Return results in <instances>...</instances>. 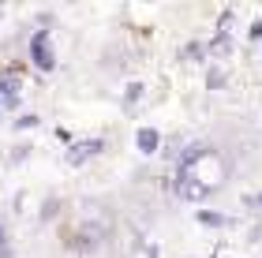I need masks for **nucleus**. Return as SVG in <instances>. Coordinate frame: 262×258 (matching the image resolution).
I'll return each instance as SVG.
<instances>
[{"label": "nucleus", "mask_w": 262, "mask_h": 258, "mask_svg": "<svg viewBox=\"0 0 262 258\" xmlns=\"http://www.w3.org/2000/svg\"><path fill=\"white\" fill-rule=\"evenodd\" d=\"M30 60L41 67V72H53L56 67V53H53V45H49V30H38L30 38Z\"/></svg>", "instance_id": "1"}, {"label": "nucleus", "mask_w": 262, "mask_h": 258, "mask_svg": "<svg viewBox=\"0 0 262 258\" xmlns=\"http://www.w3.org/2000/svg\"><path fill=\"white\" fill-rule=\"evenodd\" d=\"M101 240H105V225H82L75 232V240H68V247L79 251V254H90V251L101 247Z\"/></svg>", "instance_id": "2"}, {"label": "nucleus", "mask_w": 262, "mask_h": 258, "mask_svg": "<svg viewBox=\"0 0 262 258\" xmlns=\"http://www.w3.org/2000/svg\"><path fill=\"white\" fill-rule=\"evenodd\" d=\"M176 195L187 198V202H202V198L210 195V183H202L195 172H180L176 176Z\"/></svg>", "instance_id": "3"}, {"label": "nucleus", "mask_w": 262, "mask_h": 258, "mask_svg": "<svg viewBox=\"0 0 262 258\" xmlns=\"http://www.w3.org/2000/svg\"><path fill=\"white\" fill-rule=\"evenodd\" d=\"M19 86H23V72L19 67H8V72L0 75V105L15 109L19 105Z\"/></svg>", "instance_id": "4"}, {"label": "nucleus", "mask_w": 262, "mask_h": 258, "mask_svg": "<svg viewBox=\"0 0 262 258\" xmlns=\"http://www.w3.org/2000/svg\"><path fill=\"white\" fill-rule=\"evenodd\" d=\"M101 150H105V138H82V143H71L68 165H82V161H90L94 154H101Z\"/></svg>", "instance_id": "5"}, {"label": "nucleus", "mask_w": 262, "mask_h": 258, "mask_svg": "<svg viewBox=\"0 0 262 258\" xmlns=\"http://www.w3.org/2000/svg\"><path fill=\"white\" fill-rule=\"evenodd\" d=\"M158 146H161V135L154 131V127H139L135 131V150L139 154H158Z\"/></svg>", "instance_id": "6"}, {"label": "nucleus", "mask_w": 262, "mask_h": 258, "mask_svg": "<svg viewBox=\"0 0 262 258\" xmlns=\"http://www.w3.org/2000/svg\"><path fill=\"white\" fill-rule=\"evenodd\" d=\"M206 53H213L217 60H225V56L232 53V38H229V34H217V38H213V41L206 45Z\"/></svg>", "instance_id": "7"}, {"label": "nucleus", "mask_w": 262, "mask_h": 258, "mask_svg": "<svg viewBox=\"0 0 262 258\" xmlns=\"http://www.w3.org/2000/svg\"><path fill=\"white\" fill-rule=\"evenodd\" d=\"M199 221L202 225H210V228H225V225H232L225 214H213V209H199Z\"/></svg>", "instance_id": "8"}, {"label": "nucleus", "mask_w": 262, "mask_h": 258, "mask_svg": "<svg viewBox=\"0 0 262 258\" xmlns=\"http://www.w3.org/2000/svg\"><path fill=\"white\" fill-rule=\"evenodd\" d=\"M180 56H184V60H202V56H206V45H202V41H187Z\"/></svg>", "instance_id": "9"}, {"label": "nucleus", "mask_w": 262, "mask_h": 258, "mask_svg": "<svg viewBox=\"0 0 262 258\" xmlns=\"http://www.w3.org/2000/svg\"><path fill=\"white\" fill-rule=\"evenodd\" d=\"M38 120H41V116H34V112H23L19 120H15V127H23V131H27V127H38Z\"/></svg>", "instance_id": "10"}, {"label": "nucleus", "mask_w": 262, "mask_h": 258, "mask_svg": "<svg viewBox=\"0 0 262 258\" xmlns=\"http://www.w3.org/2000/svg\"><path fill=\"white\" fill-rule=\"evenodd\" d=\"M135 98H142V83H131L127 93H124V101H135Z\"/></svg>", "instance_id": "11"}, {"label": "nucleus", "mask_w": 262, "mask_h": 258, "mask_svg": "<svg viewBox=\"0 0 262 258\" xmlns=\"http://www.w3.org/2000/svg\"><path fill=\"white\" fill-rule=\"evenodd\" d=\"M244 206H247V209H258V206H262V191H258V195H247Z\"/></svg>", "instance_id": "12"}, {"label": "nucleus", "mask_w": 262, "mask_h": 258, "mask_svg": "<svg viewBox=\"0 0 262 258\" xmlns=\"http://www.w3.org/2000/svg\"><path fill=\"white\" fill-rule=\"evenodd\" d=\"M206 83H210V90H217V86L225 83V75H221V72H210V79H206Z\"/></svg>", "instance_id": "13"}, {"label": "nucleus", "mask_w": 262, "mask_h": 258, "mask_svg": "<svg viewBox=\"0 0 262 258\" xmlns=\"http://www.w3.org/2000/svg\"><path fill=\"white\" fill-rule=\"evenodd\" d=\"M247 34H251V41H262V22L255 19V22H251V30H247Z\"/></svg>", "instance_id": "14"}, {"label": "nucleus", "mask_w": 262, "mask_h": 258, "mask_svg": "<svg viewBox=\"0 0 262 258\" xmlns=\"http://www.w3.org/2000/svg\"><path fill=\"white\" fill-rule=\"evenodd\" d=\"M0 258H15V254H11V247H0Z\"/></svg>", "instance_id": "15"}, {"label": "nucleus", "mask_w": 262, "mask_h": 258, "mask_svg": "<svg viewBox=\"0 0 262 258\" xmlns=\"http://www.w3.org/2000/svg\"><path fill=\"white\" fill-rule=\"evenodd\" d=\"M0 247H8V236H4V225H0Z\"/></svg>", "instance_id": "16"}]
</instances>
